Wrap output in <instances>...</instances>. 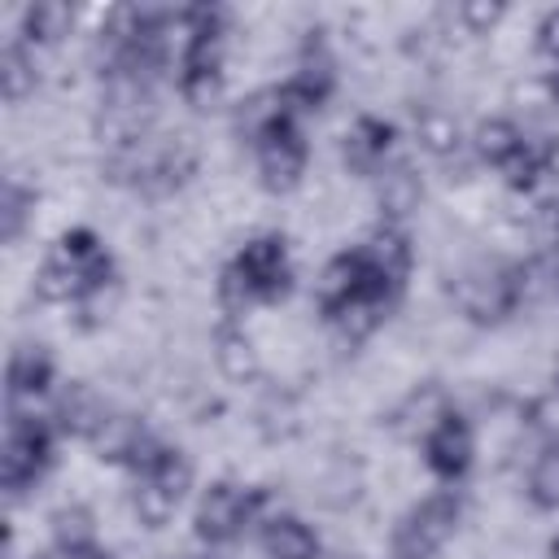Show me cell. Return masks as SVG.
<instances>
[{
	"label": "cell",
	"mask_w": 559,
	"mask_h": 559,
	"mask_svg": "<svg viewBox=\"0 0 559 559\" xmlns=\"http://www.w3.org/2000/svg\"><path fill=\"white\" fill-rule=\"evenodd\" d=\"M406 271H411V245L402 231L384 227L371 240H362L358 249L332 258V266L323 271V284H319V306L328 319H336L354 332H367L397 301Z\"/></svg>",
	"instance_id": "1"
},
{
	"label": "cell",
	"mask_w": 559,
	"mask_h": 559,
	"mask_svg": "<svg viewBox=\"0 0 559 559\" xmlns=\"http://www.w3.org/2000/svg\"><path fill=\"white\" fill-rule=\"evenodd\" d=\"M114 275V262H109V249L100 245L96 231L79 227V231H66L57 240V249L44 258V271H39V288L44 297L52 301H66V306H87L92 297L105 293Z\"/></svg>",
	"instance_id": "2"
},
{
	"label": "cell",
	"mask_w": 559,
	"mask_h": 559,
	"mask_svg": "<svg viewBox=\"0 0 559 559\" xmlns=\"http://www.w3.org/2000/svg\"><path fill=\"white\" fill-rule=\"evenodd\" d=\"M288 275H293V266H288L284 240L280 236H258L231 258L218 288H223V301L231 310H249L258 301H275L288 288Z\"/></svg>",
	"instance_id": "3"
},
{
	"label": "cell",
	"mask_w": 559,
	"mask_h": 559,
	"mask_svg": "<svg viewBox=\"0 0 559 559\" xmlns=\"http://www.w3.org/2000/svg\"><path fill=\"white\" fill-rule=\"evenodd\" d=\"M179 87L192 100H205L223 74V13L188 9L179 13Z\"/></svg>",
	"instance_id": "4"
},
{
	"label": "cell",
	"mask_w": 559,
	"mask_h": 559,
	"mask_svg": "<svg viewBox=\"0 0 559 559\" xmlns=\"http://www.w3.org/2000/svg\"><path fill=\"white\" fill-rule=\"evenodd\" d=\"M135 472V511H140V520H148V524H162L175 507H179V498H183V489H188V463L179 459V450H166V445H157L140 467H131Z\"/></svg>",
	"instance_id": "5"
},
{
	"label": "cell",
	"mask_w": 559,
	"mask_h": 559,
	"mask_svg": "<svg viewBox=\"0 0 559 559\" xmlns=\"http://www.w3.org/2000/svg\"><path fill=\"white\" fill-rule=\"evenodd\" d=\"M476 148L489 166H498L515 188H528L542 170H546V153L507 118H493L476 131Z\"/></svg>",
	"instance_id": "6"
},
{
	"label": "cell",
	"mask_w": 559,
	"mask_h": 559,
	"mask_svg": "<svg viewBox=\"0 0 559 559\" xmlns=\"http://www.w3.org/2000/svg\"><path fill=\"white\" fill-rule=\"evenodd\" d=\"M258 507H262L258 489L236 485V480H218L205 489V498L197 507V537L201 542H231L253 524Z\"/></svg>",
	"instance_id": "7"
},
{
	"label": "cell",
	"mask_w": 559,
	"mask_h": 559,
	"mask_svg": "<svg viewBox=\"0 0 559 559\" xmlns=\"http://www.w3.org/2000/svg\"><path fill=\"white\" fill-rule=\"evenodd\" d=\"M454 524H459V498H454V493H432V498H424V502L397 524V533H393V555H397V559H432V555L445 546V537L454 533Z\"/></svg>",
	"instance_id": "8"
},
{
	"label": "cell",
	"mask_w": 559,
	"mask_h": 559,
	"mask_svg": "<svg viewBox=\"0 0 559 559\" xmlns=\"http://www.w3.org/2000/svg\"><path fill=\"white\" fill-rule=\"evenodd\" d=\"M48 459H52V428L35 415H13L4 432V489L22 493L26 485H35Z\"/></svg>",
	"instance_id": "9"
},
{
	"label": "cell",
	"mask_w": 559,
	"mask_h": 559,
	"mask_svg": "<svg viewBox=\"0 0 559 559\" xmlns=\"http://www.w3.org/2000/svg\"><path fill=\"white\" fill-rule=\"evenodd\" d=\"M424 463L441 480H459L472 467V428L463 424V415L445 411V415H437L428 424V432H424Z\"/></svg>",
	"instance_id": "10"
},
{
	"label": "cell",
	"mask_w": 559,
	"mask_h": 559,
	"mask_svg": "<svg viewBox=\"0 0 559 559\" xmlns=\"http://www.w3.org/2000/svg\"><path fill=\"white\" fill-rule=\"evenodd\" d=\"M459 301L472 319H498L520 301V275L511 266H485L463 280Z\"/></svg>",
	"instance_id": "11"
},
{
	"label": "cell",
	"mask_w": 559,
	"mask_h": 559,
	"mask_svg": "<svg viewBox=\"0 0 559 559\" xmlns=\"http://www.w3.org/2000/svg\"><path fill=\"white\" fill-rule=\"evenodd\" d=\"M262 550L271 559H314L319 555V537L297 515H271L262 524Z\"/></svg>",
	"instance_id": "12"
},
{
	"label": "cell",
	"mask_w": 559,
	"mask_h": 559,
	"mask_svg": "<svg viewBox=\"0 0 559 559\" xmlns=\"http://www.w3.org/2000/svg\"><path fill=\"white\" fill-rule=\"evenodd\" d=\"M389 140H393V131L380 118H358L345 131V162L354 170H362V175H376L380 162H384V153H389Z\"/></svg>",
	"instance_id": "13"
},
{
	"label": "cell",
	"mask_w": 559,
	"mask_h": 559,
	"mask_svg": "<svg viewBox=\"0 0 559 559\" xmlns=\"http://www.w3.org/2000/svg\"><path fill=\"white\" fill-rule=\"evenodd\" d=\"M48 380H52V362H48V354H44L39 345H22V349L13 354V362H9V389H13V397L44 393Z\"/></svg>",
	"instance_id": "14"
},
{
	"label": "cell",
	"mask_w": 559,
	"mask_h": 559,
	"mask_svg": "<svg viewBox=\"0 0 559 559\" xmlns=\"http://www.w3.org/2000/svg\"><path fill=\"white\" fill-rule=\"evenodd\" d=\"M528 498L542 511H559V445H546L528 467Z\"/></svg>",
	"instance_id": "15"
},
{
	"label": "cell",
	"mask_w": 559,
	"mask_h": 559,
	"mask_svg": "<svg viewBox=\"0 0 559 559\" xmlns=\"http://www.w3.org/2000/svg\"><path fill=\"white\" fill-rule=\"evenodd\" d=\"M537 48H542V61H546L550 92L559 96V9L542 17V26H537Z\"/></svg>",
	"instance_id": "16"
},
{
	"label": "cell",
	"mask_w": 559,
	"mask_h": 559,
	"mask_svg": "<svg viewBox=\"0 0 559 559\" xmlns=\"http://www.w3.org/2000/svg\"><path fill=\"white\" fill-rule=\"evenodd\" d=\"M546 559H559V537L550 542V555H546Z\"/></svg>",
	"instance_id": "17"
}]
</instances>
